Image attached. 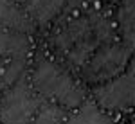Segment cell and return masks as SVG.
Returning <instances> with one entry per match:
<instances>
[{
  "instance_id": "4",
  "label": "cell",
  "mask_w": 135,
  "mask_h": 124,
  "mask_svg": "<svg viewBox=\"0 0 135 124\" xmlns=\"http://www.w3.org/2000/svg\"><path fill=\"white\" fill-rule=\"evenodd\" d=\"M38 99L32 93L25 77L9 86L2 97V122L4 124H29L38 110Z\"/></svg>"
},
{
  "instance_id": "3",
  "label": "cell",
  "mask_w": 135,
  "mask_h": 124,
  "mask_svg": "<svg viewBox=\"0 0 135 124\" xmlns=\"http://www.w3.org/2000/svg\"><path fill=\"white\" fill-rule=\"evenodd\" d=\"M95 103L108 110L135 108V52L121 74L94 88Z\"/></svg>"
},
{
  "instance_id": "1",
  "label": "cell",
  "mask_w": 135,
  "mask_h": 124,
  "mask_svg": "<svg viewBox=\"0 0 135 124\" xmlns=\"http://www.w3.org/2000/svg\"><path fill=\"white\" fill-rule=\"evenodd\" d=\"M117 38L115 18H106L101 11H88L81 16L69 18L60 25L52 36V45L65 67L79 72L104 43Z\"/></svg>"
},
{
  "instance_id": "2",
  "label": "cell",
  "mask_w": 135,
  "mask_h": 124,
  "mask_svg": "<svg viewBox=\"0 0 135 124\" xmlns=\"http://www.w3.org/2000/svg\"><path fill=\"white\" fill-rule=\"evenodd\" d=\"M32 86L40 95L58 103V106L76 108L85 103V88L69 68L47 58L36 59L32 68Z\"/></svg>"
},
{
  "instance_id": "9",
  "label": "cell",
  "mask_w": 135,
  "mask_h": 124,
  "mask_svg": "<svg viewBox=\"0 0 135 124\" xmlns=\"http://www.w3.org/2000/svg\"><path fill=\"white\" fill-rule=\"evenodd\" d=\"M63 121V112L58 104H47L43 110L34 117L32 124H61Z\"/></svg>"
},
{
  "instance_id": "5",
  "label": "cell",
  "mask_w": 135,
  "mask_h": 124,
  "mask_svg": "<svg viewBox=\"0 0 135 124\" xmlns=\"http://www.w3.org/2000/svg\"><path fill=\"white\" fill-rule=\"evenodd\" d=\"M18 4L36 27L49 25L63 11L70 9V0H18Z\"/></svg>"
},
{
  "instance_id": "8",
  "label": "cell",
  "mask_w": 135,
  "mask_h": 124,
  "mask_svg": "<svg viewBox=\"0 0 135 124\" xmlns=\"http://www.w3.org/2000/svg\"><path fill=\"white\" fill-rule=\"evenodd\" d=\"M29 49H31L29 34L9 31V29L0 32V52L13 54V56H16V58H23V56L29 52Z\"/></svg>"
},
{
  "instance_id": "7",
  "label": "cell",
  "mask_w": 135,
  "mask_h": 124,
  "mask_svg": "<svg viewBox=\"0 0 135 124\" xmlns=\"http://www.w3.org/2000/svg\"><path fill=\"white\" fill-rule=\"evenodd\" d=\"M67 124H114V121L101 112L97 103L85 101L83 104H79L76 113L67 121Z\"/></svg>"
},
{
  "instance_id": "6",
  "label": "cell",
  "mask_w": 135,
  "mask_h": 124,
  "mask_svg": "<svg viewBox=\"0 0 135 124\" xmlns=\"http://www.w3.org/2000/svg\"><path fill=\"white\" fill-rule=\"evenodd\" d=\"M0 23L9 31L29 34L36 27L29 14L22 9V6L15 0H0Z\"/></svg>"
}]
</instances>
